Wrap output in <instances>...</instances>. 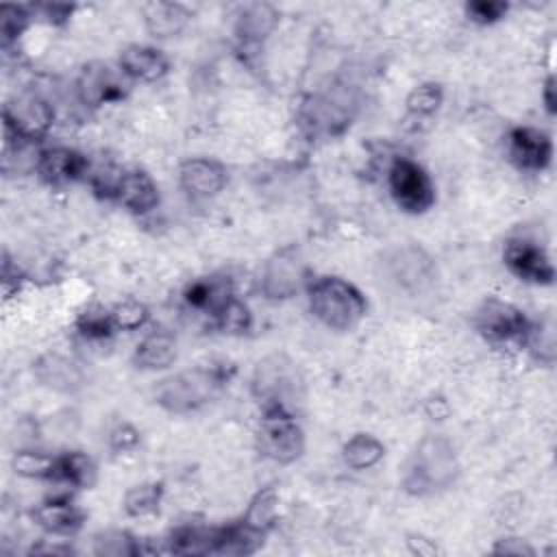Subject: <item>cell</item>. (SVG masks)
<instances>
[{
    "label": "cell",
    "instance_id": "ac0fdd59",
    "mask_svg": "<svg viewBox=\"0 0 557 557\" xmlns=\"http://www.w3.org/2000/svg\"><path fill=\"white\" fill-rule=\"evenodd\" d=\"M117 65L122 76L137 83H157L170 72V59L163 50L148 44H131L120 57Z\"/></svg>",
    "mask_w": 557,
    "mask_h": 557
},
{
    "label": "cell",
    "instance_id": "d6986e66",
    "mask_svg": "<svg viewBox=\"0 0 557 557\" xmlns=\"http://www.w3.org/2000/svg\"><path fill=\"white\" fill-rule=\"evenodd\" d=\"M33 372L37 381L61 394H74L85 385V372L81 366L59 352H46L33 363Z\"/></svg>",
    "mask_w": 557,
    "mask_h": 557
},
{
    "label": "cell",
    "instance_id": "60d3db41",
    "mask_svg": "<svg viewBox=\"0 0 557 557\" xmlns=\"http://www.w3.org/2000/svg\"><path fill=\"white\" fill-rule=\"evenodd\" d=\"M35 11H41L44 17H48V22H52V24H63V22L70 20L74 7H70V4H39V7H35Z\"/></svg>",
    "mask_w": 557,
    "mask_h": 557
},
{
    "label": "cell",
    "instance_id": "ffe728a7",
    "mask_svg": "<svg viewBox=\"0 0 557 557\" xmlns=\"http://www.w3.org/2000/svg\"><path fill=\"white\" fill-rule=\"evenodd\" d=\"M281 13L268 2H252L239 9L235 17V37L242 48H259L278 26Z\"/></svg>",
    "mask_w": 557,
    "mask_h": 557
},
{
    "label": "cell",
    "instance_id": "6da1fadb",
    "mask_svg": "<svg viewBox=\"0 0 557 557\" xmlns=\"http://www.w3.org/2000/svg\"><path fill=\"white\" fill-rule=\"evenodd\" d=\"M461 463L455 444L442 433H426L407 455L400 487L416 498L446 492L457 483Z\"/></svg>",
    "mask_w": 557,
    "mask_h": 557
},
{
    "label": "cell",
    "instance_id": "e575fe53",
    "mask_svg": "<svg viewBox=\"0 0 557 557\" xmlns=\"http://www.w3.org/2000/svg\"><path fill=\"white\" fill-rule=\"evenodd\" d=\"M115 324L111 320V309L104 307H87L78 318H76V333L83 339L89 342H102L109 339L115 333Z\"/></svg>",
    "mask_w": 557,
    "mask_h": 557
},
{
    "label": "cell",
    "instance_id": "7a4b0ae2",
    "mask_svg": "<svg viewBox=\"0 0 557 557\" xmlns=\"http://www.w3.org/2000/svg\"><path fill=\"white\" fill-rule=\"evenodd\" d=\"M250 394L261 413L298 416L305 405V379L298 363L285 352H270L250 374Z\"/></svg>",
    "mask_w": 557,
    "mask_h": 557
},
{
    "label": "cell",
    "instance_id": "3957f363",
    "mask_svg": "<svg viewBox=\"0 0 557 557\" xmlns=\"http://www.w3.org/2000/svg\"><path fill=\"white\" fill-rule=\"evenodd\" d=\"M224 366H194L161 379L154 389V403L174 416H189L213 403L231 381Z\"/></svg>",
    "mask_w": 557,
    "mask_h": 557
},
{
    "label": "cell",
    "instance_id": "d4e9b609",
    "mask_svg": "<svg viewBox=\"0 0 557 557\" xmlns=\"http://www.w3.org/2000/svg\"><path fill=\"white\" fill-rule=\"evenodd\" d=\"M218 527L205 524H181L176 527L168 542V550L176 555H213Z\"/></svg>",
    "mask_w": 557,
    "mask_h": 557
},
{
    "label": "cell",
    "instance_id": "f35d334b",
    "mask_svg": "<svg viewBox=\"0 0 557 557\" xmlns=\"http://www.w3.org/2000/svg\"><path fill=\"white\" fill-rule=\"evenodd\" d=\"M109 448L113 453H131L139 446L141 442V435L139 431L131 424V422H120L115 424L111 431H109Z\"/></svg>",
    "mask_w": 557,
    "mask_h": 557
},
{
    "label": "cell",
    "instance_id": "7bdbcfd3",
    "mask_svg": "<svg viewBox=\"0 0 557 557\" xmlns=\"http://www.w3.org/2000/svg\"><path fill=\"white\" fill-rule=\"evenodd\" d=\"M542 100H544L546 111L553 115V113H555V104H557V98H555V78H553V76H548V78H546V83H544Z\"/></svg>",
    "mask_w": 557,
    "mask_h": 557
},
{
    "label": "cell",
    "instance_id": "30bf717a",
    "mask_svg": "<svg viewBox=\"0 0 557 557\" xmlns=\"http://www.w3.org/2000/svg\"><path fill=\"white\" fill-rule=\"evenodd\" d=\"M261 292L268 300H289L309 285L305 261L294 248L276 250L261 270Z\"/></svg>",
    "mask_w": 557,
    "mask_h": 557
},
{
    "label": "cell",
    "instance_id": "603a6c76",
    "mask_svg": "<svg viewBox=\"0 0 557 557\" xmlns=\"http://www.w3.org/2000/svg\"><path fill=\"white\" fill-rule=\"evenodd\" d=\"M141 15L148 35L157 39L181 35L191 20L189 9L178 2H148L141 7Z\"/></svg>",
    "mask_w": 557,
    "mask_h": 557
},
{
    "label": "cell",
    "instance_id": "277c9868",
    "mask_svg": "<svg viewBox=\"0 0 557 557\" xmlns=\"http://www.w3.org/2000/svg\"><path fill=\"white\" fill-rule=\"evenodd\" d=\"M305 292L313 318L331 331H352L368 313L366 296L342 276L311 278Z\"/></svg>",
    "mask_w": 557,
    "mask_h": 557
},
{
    "label": "cell",
    "instance_id": "d590c367",
    "mask_svg": "<svg viewBox=\"0 0 557 557\" xmlns=\"http://www.w3.org/2000/svg\"><path fill=\"white\" fill-rule=\"evenodd\" d=\"M30 7L24 4H2L0 7V41L2 48L13 46L22 33L28 28V22L33 17Z\"/></svg>",
    "mask_w": 557,
    "mask_h": 557
},
{
    "label": "cell",
    "instance_id": "7402d4cb",
    "mask_svg": "<svg viewBox=\"0 0 557 557\" xmlns=\"http://www.w3.org/2000/svg\"><path fill=\"white\" fill-rule=\"evenodd\" d=\"M178 348H176V337L168 329H157L144 335L135 350H133V366L144 372H157L165 370L176 361Z\"/></svg>",
    "mask_w": 557,
    "mask_h": 557
},
{
    "label": "cell",
    "instance_id": "52a82bcc",
    "mask_svg": "<svg viewBox=\"0 0 557 557\" xmlns=\"http://www.w3.org/2000/svg\"><path fill=\"white\" fill-rule=\"evenodd\" d=\"M7 139L35 144L41 141L54 124V107L37 91H24L11 98L2 111Z\"/></svg>",
    "mask_w": 557,
    "mask_h": 557
},
{
    "label": "cell",
    "instance_id": "2e32d148",
    "mask_svg": "<svg viewBox=\"0 0 557 557\" xmlns=\"http://www.w3.org/2000/svg\"><path fill=\"white\" fill-rule=\"evenodd\" d=\"M30 516L44 533L54 537H72L83 529L85 522V511L67 496H52L41 500L30 511Z\"/></svg>",
    "mask_w": 557,
    "mask_h": 557
},
{
    "label": "cell",
    "instance_id": "e0dca14e",
    "mask_svg": "<svg viewBox=\"0 0 557 557\" xmlns=\"http://www.w3.org/2000/svg\"><path fill=\"white\" fill-rule=\"evenodd\" d=\"M115 202H120L133 215H148L159 207V187L146 170H122L115 189Z\"/></svg>",
    "mask_w": 557,
    "mask_h": 557
},
{
    "label": "cell",
    "instance_id": "8992f818",
    "mask_svg": "<svg viewBox=\"0 0 557 557\" xmlns=\"http://www.w3.org/2000/svg\"><path fill=\"white\" fill-rule=\"evenodd\" d=\"M387 187L394 205L409 215H422L435 205V185L429 172L409 157H396L387 170Z\"/></svg>",
    "mask_w": 557,
    "mask_h": 557
},
{
    "label": "cell",
    "instance_id": "5b68a950",
    "mask_svg": "<svg viewBox=\"0 0 557 557\" xmlns=\"http://www.w3.org/2000/svg\"><path fill=\"white\" fill-rule=\"evenodd\" d=\"M357 109L359 98L355 87L337 83L305 100L300 109V126L311 137H337L352 124Z\"/></svg>",
    "mask_w": 557,
    "mask_h": 557
},
{
    "label": "cell",
    "instance_id": "1f68e13d",
    "mask_svg": "<svg viewBox=\"0 0 557 557\" xmlns=\"http://www.w3.org/2000/svg\"><path fill=\"white\" fill-rule=\"evenodd\" d=\"M163 500V483L157 481H146L139 485H133L126 494H124V511L131 518H146L159 511Z\"/></svg>",
    "mask_w": 557,
    "mask_h": 557
},
{
    "label": "cell",
    "instance_id": "ba28073f",
    "mask_svg": "<svg viewBox=\"0 0 557 557\" xmlns=\"http://www.w3.org/2000/svg\"><path fill=\"white\" fill-rule=\"evenodd\" d=\"M531 320L516 305L487 296L472 313L474 331L490 344H524Z\"/></svg>",
    "mask_w": 557,
    "mask_h": 557
},
{
    "label": "cell",
    "instance_id": "44dd1931",
    "mask_svg": "<svg viewBox=\"0 0 557 557\" xmlns=\"http://www.w3.org/2000/svg\"><path fill=\"white\" fill-rule=\"evenodd\" d=\"M392 278L405 289H420L433 278V261L418 246H403L387 259Z\"/></svg>",
    "mask_w": 557,
    "mask_h": 557
},
{
    "label": "cell",
    "instance_id": "cb8c5ba5",
    "mask_svg": "<svg viewBox=\"0 0 557 557\" xmlns=\"http://www.w3.org/2000/svg\"><path fill=\"white\" fill-rule=\"evenodd\" d=\"M265 544V533L248 527L244 520L218 527L213 555H252Z\"/></svg>",
    "mask_w": 557,
    "mask_h": 557
},
{
    "label": "cell",
    "instance_id": "4316f807",
    "mask_svg": "<svg viewBox=\"0 0 557 557\" xmlns=\"http://www.w3.org/2000/svg\"><path fill=\"white\" fill-rule=\"evenodd\" d=\"M385 457V444L372 433H355L342 446V461L350 470H370Z\"/></svg>",
    "mask_w": 557,
    "mask_h": 557
},
{
    "label": "cell",
    "instance_id": "83f0119b",
    "mask_svg": "<svg viewBox=\"0 0 557 557\" xmlns=\"http://www.w3.org/2000/svg\"><path fill=\"white\" fill-rule=\"evenodd\" d=\"M231 294L233 292L228 287V281H222V278H198V281L187 285V289L183 292V298H185V302L191 309L213 313Z\"/></svg>",
    "mask_w": 557,
    "mask_h": 557
},
{
    "label": "cell",
    "instance_id": "f1b7e54d",
    "mask_svg": "<svg viewBox=\"0 0 557 557\" xmlns=\"http://www.w3.org/2000/svg\"><path fill=\"white\" fill-rule=\"evenodd\" d=\"M276 516H278V492L274 485H265L261 487L248 503V509L246 513L242 516V520L261 531V533H270V529L274 527L276 522Z\"/></svg>",
    "mask_w": 557,
    "mask_h": 557
},
{
    "label": "cell",
    "instance_id": "b9f144b4",
    "mask_svg": "<svg viewBox=\"0 0 557 557\" xmlns=\"http://www.w3.org/2000/svg\"><path fill=\"white\" fill-rule=\"evenodd\" d=\"M407 548H409L413 555H420V557H431V555H437V553H440V548L435 546V542L429 540V537H422V535H409Z\"/></svg>",
    "mask_w": 557,
    "mask_h": 557
},
{
    "label": "cell",
    "instance_id": "4fadbf2b",
    "mask_svg": "<svg viewBox=\"0 0 557 557\" xmlns=\"http://www.w3.org/2000/svg\"><path fill=\"white\" fill-rule=\"evenodd\" d=\"M507 157L522 172H542L553 161V139L535 126H516L507 135Z\"/></svg>",
    "mask_w": 557,
    "mask_h": 557
},
{
    "label": "cell",
    "instance_id": "5bb4252c",
    "mask_svg": "<svg viewBox=\"0 0 557 557\" xmlns=\"http://www.w3.org/2000/svg\"><path fill=\"white\" fill-rule=\"evenodd\" d=\"M228 183V170L209 157H189L178 165V185L191 200L215 198Z\"/></svg>",
    "mask_w": 557,
    "mask_h": 557
},
{
    "label": "cell",
    "instance_id": "9c48e42d",
    "mask_svg": "<svg viewBox=\"0 0 557 557\" xmlns=\"http://www.w3.org/2000/svg\"><path fill=\"white\" fill-rule=\"evenodd\" d=\"M255 442L257 450L265 459L281 466L298 461L307 446L305 429L300 426L296 416L287 413H263Z\"/></svg>",
    "mask_w": 557,
    "mask_h": 557
},
{
    "label": "cell",
    "instance_id": "f546056e",
    "mask_svg": "<svg viewBox=\"0 0 557 557\" xmlns=\"http://www.w3.org/2000/svg\"><path fill=\"white\" fill-rule=\"evenodd\" d=\"M11 470L22 479H46L57 476V457L35 448H20L11 457Z\"/></svg>",
    "mask_w": 557,
    "mask_h": 557
},
{
    "label": "cell",
    "instance_id": "8d00e7d4",
    "mask_svg": "<svg viewBox=\"0 0 557 557\" xmlns=\"http://www.w3.org/2000/svg\"><path fill=\"white\" fill-rule=\"evenodd\" d=\"M111 320L117 331H137L150 320V311L144 302L135 298H126L111 307Z\"/></svg>",
    "mask_w": 557,
    "mask_h": 557
},
{
    "label": "cell",
    "instance_id": "ee69618b",
    "mask_svg": "<svg viewBox=\"0 0 557 557\" xmlns=\"http://www.w3.org/2000/svg\"><path fill=\"white\" fill-rule=\"evenodd\" d=\"M33 553H46V555H50V553H63V555H67V553H74L72 550V546H33Z\"/></svg>",
    "mask_w": 557,
    "mask_h": 557
},
{
    "label": "cell",
    "instance_id": "d6a6232c",
    "mask_svg": "<svg viewBox=\"0 0 557 557\" xmlns=\"http://www.w3.org/2000/svg\"><path fill=\"white\" fill-rule=\"evenodd\" d=\"M139 553V542L124 529H107L94 535V555L98 557H135Z\"/></svg>",
    "mask_w": 557,
    "mask_h": 557
},
{
    "label": "cell",
    "instance_id": "9a60e30c",
    "mask_svg": "<svg viewBox=\"0 0 557 557\" xmlns=\"http://www.w3.org/2000/svg\"><path fill=\"white\" fill-rule=\"evenodd\" d=\"M89 170V161L83 152L70 146L44 148L35 157L37 176L52 187H63L74 181H81Z\"/></svg>",
    "mask_w": 557,
    "mask_h": 557
},
{
    "label": "cell",
    "instance_id": "8fae6325",
    "mask_svg": "<svg viewBox=\"0 0 557 557\" xmlns=\"http://www.w3.org/2000/svg\"><path fill=\"white\" fill-rule=\"evenodd\" d=\"M503 263L524 283L550 285L555 281V265L548 252L533 239L509 237L503 246Z\"/></svg>",
    "mask_w": 557,
    "mask_h": 557
},
{
    "label": "cell",
    "instance_id": "7c38bea8",
    "mask_svg": "<svg viewBox=\"0 0 557 557\" xmlns=\"http://www.w3.org/2000/svg\"><path fill=\"white\" fill-rule=\"evenodd\" d=\"M76 98L87 109L117 102L126 96V87L115 70L102 61L85 63L76 76Z\"/></svg>",
    "mask_w": 557,
    "mask_h": 557
},
{
    "label": "cell",
    "instance_id": "74e56055",
    "mask_svg": "<svg viewBox=\"0 0 557 557\" xmlns=\"http://www.w3.org/2000/svg\"><path fill=\"white\" fill-rule=\"evenodd\" d=\"M463 11L470 22H474L479 26H490V24L500 22L507 15L509 4L500 2V0H472V2H466Z\"/></svg>",
    "mask_w": 557,
    "mask_h": 557
},
{
    "label": "cell",
    "instance_id": "836d02e7",
    "mask_svg": "<svg viewBox=\"0 0 557 557\" xmlns=\"http://www.w3.org/2000/svg\"><path fill=\"white\" fill-rule=\"evenodd\" d=\"M444 104V87L435 81H426L416 85L405 100L407 113L413 117H431Z\"/></svg>",
    "mask_w": 557,
    "mask_h": 557
},
{
    "label": "cell",
    "instance_id": "ab89813d",
    "mask_svg": "<svg viewBox=\"0 0 557 557\" xmlns=\"http://www.w3.org/2000/svg\"><path fill=\"white\" fill-rule=\"evenodd\" d=\"M492 553L496 555H516V557H531L535 555V548L529 546L524 540L520 537H503L494 544Z\"/></svg>",
    "mask_w": 557,
    "mask_h": 557
},
{
    "label": "cell",
    "instance_id": "4dcf8cb0",
    "mask_svg": "<svg viewBox=\"0 0 557 557\" xmlns=\"http://www.w3.org/2000/svg\"><path fill=\"white\" fill-rule=\"evenodd\" d=\"M211 315L218 331L224 335H246L252 329V311L235 294H231Z\"/></svg>",
    "mask_w": 557,
    "mask_h": 557
},
{
    "label": "cell",
    "instance_id": "484cf974",
    "mask_svg": "<svg viewBox=\"0 0 557 557\" xmlns=\"http://www.w3.org/2000/svg\"><path fill=\"white\" fill-rule=\"evenodd\" d=\"M98 468L94 459L81 450H70L57 455V476L54 481H63L78 490H89L96 485Z\"/></svg>",
    "mask_w": 557,
    "mask_h": 557
}]
</instances>
